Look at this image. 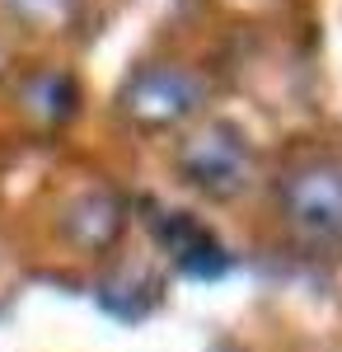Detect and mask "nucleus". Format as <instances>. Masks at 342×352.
I'll use <instances>...</instances> for the list:
<instances>
[{
  "mask_svg": "<svg viewBox=\"0 0 342 352\" xmlns=\"http://www.w3.org/2000/svg\"><path fill=\"white\" fill-rule=\"evenodd\" d=\"M155 230H159V244L174 254V263L187 272L211 277V272H220L230 263V254L216 244V235H211L207 226H197L192 217H183V212H159Z\"/></svg>",
  "mask_w": 342,
  "mask_h": 352,
  "instance_id": "4",
  "label": "nucleus"
},
{
  "mask_svg": "<svg viewBox=\"0 0 342 352\" xmlns=\"http://www.w3.org/2000/svg\"><path fill=\"white\" fill-rule=\"evenodd\" d=\"M179 174L202 197L230 202L253 184V146L230 122H202L179 146Z\"/></svg>",
  "mask_w": 342,
  "mask_h": 352,
  "instance_id": "2",
  "label": "nucleus"
},
{
  "mask_svg": "<svg viewBox=\"0 0 342 352\" xmlns=\"http://www.w3.org/2000/svg\"><path fill=\"white\" fill-rule=\"evenodd\" d=\"M197 99H202L197 76H187L179 66H146L122 89V113H132L146 127H169L197 109Z\"/></svg>",
  "mask_w": 342,
  "mask_h": 352,
  "instance_id": "3",
  "label": "nucleus"
},
{
  "mask_svg": "<svg viewBox=\"0 0 342 352\" xmlns=\"http://www.w3.org/2000/svg\"><path fill=\"white\" fill-rule=\"evenodd\" d=\"M277 202L290 235L319 249H342V160L315 155L282 174Z\"/></svg>",
  "mask_w": 342,
  "mask_h": 352,
  "instance_id": "1",
  "label": "nucleus"
},
{
  "mask_svg": "<svg viewBox=\"0 0 342 352\" xmlns=\"http://www.w3.org/2000/svg\"><path fill=\"white\" fill-rule=\"evenodd\" d=\"M66 230H71V240L84 244V249H104V244L122 230V202H113L108 192H89V197H80L76 207H71Z\"/></svg>",
  "mask_w": 342,
  "mask_h": 352,
  "instance_id": "5",
  "label": "nucleus"
}]
</instances>
